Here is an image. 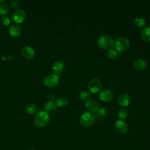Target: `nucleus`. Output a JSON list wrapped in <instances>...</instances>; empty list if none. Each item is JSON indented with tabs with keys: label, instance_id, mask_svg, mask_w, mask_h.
<instances>
[{
	"label": "nucleus",
	"instance_id": "412c9836",
	"mask_svg": "<svg viewBox=\"0 0 150 150\" xmlns=\"http://www.w3.org/2000/svg\"><path fill=\"white\" fill-rule=\"evenodd\" d=\"M117 55H118V53H117V51L112 49L108 50V52H107V53H106L107 57L110 60L115 59L117 57Z\"/></svg>",
	"mask_w": 150,
	"mask_h": 150
},
{
	"label": "nucleus",
	"instance_id": "a878e982",
	"mask_svg": "<svg viewBox=\"0 0 150 150\" xmlns=\"http://www.w3.org/2000/svg\"><path fill=\"white\" fill-rule=\"evenodd\" d=\"M80 98L82 100H87L89 99L90 96V93L87 91H82L80 93Z\"/></svg>",
	"mask_w": 150,
	"mask_h": 150
},
{
	"label": "nucleus",
	"instance_id": "ddd939ff",
	"mask_svg": "<svg viewBox=\"0 0 150 150\" xmlns=\"http://www.w3.org/2000/svg\"><path fill=\"white\" fill-rule=\"evenodd\" d=\"M21 32V27L18 24H13L9 28V33L13 38H17L20 36Z\"/></svg>",
	"mask_w": 150,
	"mask_h": 150
},
{
	"label": "nucleus",
	"instance_id": "9b49d317",
	"mask_svg": "<svg viewBox=\"0 0 150 150\" xmlns=\"http://www.w3.org/2000/svg\"><path fill=\"white\" fill-rule=\"evenodd\" d=\"M85 107L90 112H95L98 110V104L97 101L93 99L89 98L86 101Z\"/></svg>",
	"mask_w": 150,
	"mask_h": 150
},
{
	"label": "nucleus",
	"instance_id": "4468645a",
	"mask_svg": "<svg viewBox=\"0 0 150 150\" xmlns=\"http://www.w3.org/2000/svg\"><path fill=\"white\" fill-rule=\"evenodd\" d=\"M130 102V96L127 93L121 94L118 98V103L121 107L127 106Z\"/></svg>",
	"mask_w": 150,
	"mask_h": 150
},
{
	"label": "nucleus",
	"instance_id": "b1692460",
	"mask_svg": "<svg viewBox=\"0 0 150 150\" xmlns=\"http://www.w3.org/2000/svg\"><path fill=\"white\" fill-rule=\"evenodd\" d=\"M9 11V7L6 4H0V15H5L8 13Z\"/></svg>",
	"mask_w": 150,
	"mask_h": 150
},
{
	"label": "nucleus",
	"instance_id": "cd10ccee",
	"mask_svg": "<svg viewBox=\"0 0 150 150\" xmlns=\"http://www.w3.org/2000/svg\"><path fill=\"white\" fill-rule=\"evenodd\" d=\"M54 100H55V96L53 94H50L48 95L47 101H54Z\"/></svg>",
	"mask_w": 150,
	"mask_h": 150
},
{
	"label": "nucleus",
	"instance_id": "39448f33",
	"mask_svg": "<svg viewBox=\"0 0 150 150\" xmlns=\"http://www.w3.org/2000/svg\"><path fill=\"white\" fill-rule=\"evenodd\" d=\"M59 81V76L54 73L47 75L43 79V84L47 87H53L58 84Z\"/></svg>",
	"mask_w": 150,
	"mask_h": 150
},
{
	"label": "nucleus",
	"instance_id": "bb28decb",
	"mask_svg": "<svg viewBox=\"0 0 150 150\" xmlns=\"http://www.w3.org/2000/svg\"><path fill=\"white\" fill-rule=\"evenodd\" d=\"M19 4H20V1H18V0L11 1L9 2V6L12 8H15L18 7L19 5Z\"/></svg>",
	"mask_w": 150,
	"mask_h": 150
},
{
	"label": "nucleus",
	"instance_id": "f8f14e48",
	"mask_svg": "<svg viewBox=\"0 0 150 150\" xmlns=\"http://www.w3.org/2000/svg\"><path fill=\"white\" fill-rule=\"evenodd\" d=\"M64 69V64L63 62L60 60H57L54 62L52 64V70L54 74L59 76L60 74Z\"/></svg>",
	"mask_w": 150,
	"mask_h": 150
},
{
	"label": "nucleus",
	"instance_id": "c85d7f7f",
	"mask_svg": "<svg viewBox=\"0 0 150 150\" xmlns=\"http://www.w3.org/2000/svg\"><path fill=\"white\" fill-rule=\"evenodd\" d=\"M3 2H4L3 0H0V4H2Z\"/></svg>",
	"mask_w": 150,
	"mask_h": 150
},
{
	"label": "nucleus",
	"instance_id": "c756f323",
	"mask_svg": "<svg viewBox=\"0 0 150 150\" xmlns=\"http://www.w3.org/2000/svg\"><path fill=\"white\" fill-rule=\"evenodd\" d=\"M30 150H35V149H30Z\"/></svg>",
	"mask_w": 150,
	"mask_h": 150
},
{
	"label": "nucleus",
	"instance_id": "f257e3e1",
	"mask_svg": "<svg viewBox=\"0 0 150 150\" xmlns=\"http://www.w3.org/2000/svg\"><path fill=\"white\" fill-rule=\"evenodd\" d=\"M50 117L48 112L46 111L39 110L35 117V124L40 128L44 127L47 125L49 122Z\"/></svg>",
	"mask_w": 150,
	"mask_h": 150
},
{
	"label": "nucleus",
	"instance_id": "aec40b11",
	"mask_svg": "<svg viewBox=\"0 0 150 150\" xmlns=\"http://www.w3.org/2000/svg\"><path fill=\"white\" fill-rule=\"evenodd\" d=\"M134 23L135 25L138 28H142L145 25V20L141 16H137L134 19Z\"/></svg>",
	"mask_w": 150,
	"mask_h": 150
},
{
	"label": "nucleus",
	"instance_id": "423d86ee",
	"mask_svg": "<svg viewBox=\"0 0 150 150\" xmlns=\"http://www.w3.org/2000/svg\"><path fill=\"white\" fill-rule=\"evenodd\" d=\"M26 16V12L23 9H16L12 14V19L14 22L20 23L25 20Z\"/></svg>",
	"mask_w": 150,
	"mask_h": 150
},
{
	"label": "nucleus",
	"instance_id": "f3484780",
	"mask_svg": "<svg viewBox=\"0 0 150 150\" xmlns=\"http://www.w3.org/2000/svg\"><path fill=\"white\" fill-rule=\"evenodd\" d=\"M141 38L146 42H150V27L146 26L141 31Z\"/></svg>",
	"mask_w": 150,
	"mask_h": 150
},
{
	"label": "nucleus",
	"instance_id": "5701e85b",
	"mask_svg": "<svg viewBox=\"0 0 150 150\" xmlns=\"http://www.w3.org/2000/svg\"><path fill=\"white\" fill-rule=\"evenodd\" d=\"M128 112L127 110L124 108H121L118 111V116L120 118H121V119L125 118L128 116Z\"/></svg>",
	"mask_w": 150,
	"mask_h": 150
},
{
	"label": "nucleus",
	"instance_id": "0eeeda50",
	"mask_svg": "<svg viewBox=\"0 0 150 150\" xmlns=\"http://www.w3.org/2000/svg\"><path fill=\"white\" fill-rule=\"evenodd\" d=\"M102 87L101 82L98 79H91L88 84V88L92 93H97Z\"/></svg>",
	"mask_w": 150,
	"mask_h": 150
},
{
	"label": "nucleus",
	"instance_id": "a211bd4d",
	"mask_svg": "<svg viewBox=\"0 0 150 150\" xmlns=\"http://www.w3.org/2000/svg\"><path fill=\"white\" fill-rule=\"evenodd\" d=\"M38 111V107L34 103H30L26 107V111L28 114H33Z\"/></svg>",
	"mask_w": 150,
	"mask_h": 150
},
{
	"label": "nucleus",
	"instance_id": "20e7f679",
	"mask_svg": "<svg viewBox=\"0 0 150 150\" xmlns=\"http://www.w3.org/2000/svg\"><path fill=\"white\" fill-rule=\"evenodd\" d=\"M96 120L95 115L90 112H84L80 117V123L84 127L92 125Z\"/></svg>",
	"mask_w": 150,
	"mask_h": 150
},
{
	"label": "nucleus",
	"instance_id": "6ab92c4d",
	"mask_svg": "<svg viewBox=\"0 0 150 150\" xmlns=\"http://www.w3.org/2000/svg\"><path fill=\"white\" fill-rule=\"evenodd\" d=\"M55 103H56L57 107H64L67 104L68 99L67 97H64V96L59 97L57 98Z\"/></svg>",
	"mask_w": 150,
	"mask_h": 150
},
{
	"label": "nucleus",
	"instance_id": "1a4fd4ad",
	"mask_svg": "<svg viewBox=\"0 0 150 150\" xmlns=\"http://www.w3.org/2000/svg\"><path fill=\"white\" fill-rule=\"evenodd\" d=\"M114 127L116 131L120 134H125L128 131L127 124L122 120H117Z\"/></svg>",
	"mask_w": 150,
	"mask_h": 150
},
{
	"label": "nucleus",
	"instance_id": "2eb2a0df",
	"mask_svg": "<svg viewBox=\"0 0 150 150\" xmlns=\"http://www.w3.org/2000/svg\"><path fill=\"white\" fill-rule=\"evenodd\" d=\"M133 66L137 70L141 71L145 69L146 66V63L144 59H137L134 62Z\"/></svg>",
	"mask_w": 150,
	"mask_h": 150
},
{
	"label": "nucleus",
	"instance_id": "f03ea898",
	"mask_svg": "<svg viewBox=\"0 0 150 150\" xmlns=\"http://www.w3.org/2000/svg\"><path fill=\"white\" fill-rule=\"evenodd\" d=\"M98 46L103 49L110 50L114 46V41L112 38L109 35H104L100 36L97 40Z\"/></svg>",
	"mask_w": 150,
	"mask_h": 150
},
{
	"label": "nucleus",
	"instance_id": "393cba45",
	"mask_svg": "<svg viewBox=\"0 0 150 150\" xmlns=\"http://www.w3.org/2000/svg\"><path fill=\"white\" fill-rule=\"evenodd\" d=\"M0 21L1 23L5 26H8L10 25L11 22V20L10 19V18L8 16H3L1 17V18L0 19Z\"/></svg>",
	"mask_w": 150,
	"mask_h": 150
},
{
	"label": "nucleus",
	"instance_id": "7ed1b4c3",
	"mask_svg": "<svg viewBox=\"0 0 150 150\" xmlns=\"http://www.w3.org/2000/svg\"><path fill=\"white\" fill-rule=\"evenodd\" d=\"M114 44L116 50L120 53H123L128 49L129 46V41L127 38L121 36L116 40Z\"/></svg>",
	"mask_w": 150,
	"mask_h": 150
},
{
	"label": "nucleus",
	"instance_id": "4be33fe9",
	"mask_svg": "<svg viewBox=\"0 0 150 150\" xmlns=\"http://www.w3.org/2000/svg\"><path fill=\"white\" fill-rule=\"evenodd\" d=\"M106 114H107L106 110L104 107H101L97 110L96 115L98 118H103L106 115Z\"/></svg>",
	"mask_w": 150,
	"mask_h": 150
},
{
	"label": "nucleus",
	"instance_id": "dca6fc26",
	"mask_svg": "<svg viewBox=\"0 0 150 150\" xmlns=\"http://www.w3.org/2000/svg\"><path fill=\"white\" fill-rule=\"evenodd\" d=\"M45 110L47 112L54 113L57 110V105L54 101H47L45 104Z\"/></svg>",
	"mask_w": 150,
	"mask_h": 150
},
{
	"label": "nucleus",
	"instance_id": "6e6552de",
	"mask_svg": "<svg viewBox=\"0 0 150 150\" xmlns=\"http://www.w3.org/2000/svg\"><path fill=\"white\" fill-rule=\"evenodd\" d=\"M99 97L104 102H109L113 98V93L110 89L104 88L101 90L99 94Z\"/></svg>",
	"mask_w": 150,
	"mask_h": 150
},
{
	"label": "nucleus",
	"instance_id": "9d476101",
	"mask_svg": "<svg viewBox=\"0 0 150 150\" xmlns=\"http://www.w3.org/2000/svg\"><path fill=\"white\" fill-rule=\"evenodd\" d=\"M21 54L22 56L27 59H32L35 54V50L30 46H25L22 47L21 50Z\"/></svg>",
	"mask_w": 150,
	"mask_h": 150
}]
</instances>
